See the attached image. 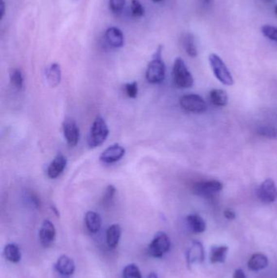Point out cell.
I'll list each match as a JSON object with an SVG mask.
<instances>
[{
	"label": "cell",
	"instance_id": "44dd1931",
	"mask_svg": "<svg viewBox=\"0 0 277 278\" xmlns=\"http://www.w3.org/2000/svg\"><path fill=\"white\" fill-rule=\"evenodd\" d=\"M267 265H268V259L265 255L261 253L253 255L248 262V267L252 271L262 270L267 268Z\"/></svg>",
	"mask_w": 277,
	"mask_h": 278
},
{
	"label": "cell",
	"instance_id": "60d3db41",
	"mask_svg": "<svg viewBox=\"0 0 277 278\" xmlns=\"http://www.w3.org/2000/svg\"><path fill=\"white\" fill-rule=\"evenodd\" d=\"M267 1H270V0H267Z\"/></svg>",
	"mask_w": 277,
	"mask_h": 278
},
{
	"label": "cell",
	"instance_id": "f1b7e54d",
	"mask_svg": "<svg viewBox=\"0 0 277 278\" xmlns=\"http://www.w3.org/2000/svg\"><path fill=\"white\" fill-rule=\"evenodd\" d=\"M130 9L134 17H141L145 14V8L139 0H132Z\"/></svg>",
	"mask_w": 277,
	"mask_h": 278
},
{
	"label": "cell",
	"instance_id": "7c38bea8",
	"mask_svg": "<svg viewBox=\"0 0 277 278\" xmlns=\"http://www.w3.org/2000/svg\"><path fill=\"white\" fill-rule=\"evenodd\" d=\"M105 39L107 44L113 48H121L124 46V35L119 28L109 27L105 32Z\"/></svg>",
	"mask_w": 277,
	"mask_h": 278
},
{
	"label": "cell",
	"instance_id": "e0dca14e",
	"mask_svg": "<svg viewBox=\"0 0 277 278\" xmlns=\"http://www.w3.org/2000/svg\"><path fill=\"white\" fill-rule=\"evenodd\" d=\"M85 222H86V226H87L88 230L93 234L99 232L101 228V216H99V214L94 212V211H87L86 216H85Z\"/></svg>",
	"mask_w": 277,
	"mask_h": 278
},
{
	"label": "cell",
	"instance_id": "603a6c76",
	"mask_svg": "<svg viewBox=\"0 0 277 278\" xmlns=\"http://www.w3.org/2000/svg\"><path fill=\"white\" fill-rule=\"evenodd\" d=\"M210 100L212 104L216 107H225L228 104V95L223 89H213L210 90Z\"/></svg>",
	"mask_w": 277,
	"mask_h": 278
},
{
	"label": "cell",
	"instance_id": "4316f807",
	"mask_svg": "<svg viewBox=\"0 0 277 278\" xmlns=\"http://www.w3.org/2000/svg\"><path fill=\"white\" fill-rule=\"evenodd\" d=\"M123 278H141L138 267L134 263L127 265L123 270Z\"/></svg>",
	"mask_w": 277,
	"mask_h": 278
},
{
	"label": "cell",
	"instance_id": "f35d334b",
	"mask_svg": "<svg viewBox=\"0 0 277 278\" xmlns=\"http://www.w3.org/2000/svg\"><path fill=\"white\" fill-rule=\"evenodd\" d=\"M275 14H276V16L277 17V4L276 5V7H275Z\"/></svg>",
	"mask_w": 277,
	"mask_h": 278
},
{
	"label": "cell",
	"instance_id": "6da1fadb",
	"mask_svg": "<svg viewBox=\"0 0 277 278\" xmlns=\"http://www.w3.org/2000/svg\"><path fill=\"white\" fill-rule=\"evenodd\" d=\"M163 48L158 47L146 70V80L152 84H158L165 78L166 66L162 59Z\"/></svg>",
	"mask_w": 277,
	"mask_h": 278
},
{
	"label": "cell",
	"instance_id": "5b68a950",
	"mask_svg": "<svg viewBox=\"0 0 277 278\" xmlns=\"http://www.w3.org/2000/svg\"><path fill=\"white\" fill-rule=\"evenodd\" d=\"M171 242L169 236L163 233L158 232L148 246V252L155 258H160L169 251Z\"/></svg>",
	"mask_w": 277,
	"mask_h": 278
},
{
	"label": "cell",
	"instance_id": "ac0fdd59",
	"mask_svg": "<svg viewBox=\"0 0 277 278\" xmlns=\"http://www.w3.org/2000/svg\"><path fill=\"white\" fill-rule=\"evenodd\" d=\"M121 236V228L118 224H114L106 231V243L110 248H116Z\"/></svg>",
	"mask_w": 277,
	"mask_h": 278
},
{
	"label": "cell",
	"instance_id": "ffe728a7",
	"mask_svg": "<svg viewBox=\"0 0 277 278\" xmlns=\"http://www.w3.org/2000/svg\"><path fill=\"white\" fill-rule=\"evenodd\" d=\"M181 44L186 53L190 57H196L198 55V50L196 48L195 42L193 35L190 33H185L181 36Z\"/></svg>",
	"mask_w": 277,
	"mask_h": 278
},
{
	"label": "cell",
	"instance_id": "d4e9b609",
	"mask_svg": "<svg viewBox=\"0 0 277 278\" xmlns=\"http://www.w3.org/2000/svg\"><path fill=\"white\" fill-rule=\"evenodd\" d=\"M9 77H10L11 83L13 87L18 89H22L23 85H24V77L20 70L13 69L11 70Z\"/></svg>",
	"mask_w": 277,
	"mask_h": 278
},
{
	"label": "cell",
	"instance_id": "cb8c5ba5",
	"mask_svg": "<svg viewBox=\"0 0 277 278\" xmlns=\"http://www.w3.org/2000/svg\"><path fill=\"white\" fill-rule=\"evenodd\" d=\"M6 260L12 263H18L21 260V253L19 246L15 243H9L3 249Z\"/></svg>",
	"mask_w": 277,
	"mask_h": 278
},
{
	"label": "cell",
	"instance_id": "8fae6325",
	"mask_svg": "<svg viewBox=\"0 0 277 278\" xmlns=\"http://www.w3.org/2000/svg\"><path fill=\"white\" fill-rule=\"evenodd\" d=\"M54 238H55V228L54 224L48 220H45L40 228V243L42 246L49 247L53 243Z\"/></svg>",
	"mask_w": 277,
	"mask_h": 278
},
{
	"label": "cell",
	"instance_id": "8992f818",
	"mask_svg": "<svg viewBox=\"0 0 277 278\" xmlns=\"http://www.w3.org/2000/svg\"><path fill=\"white\" fill-rule=\"evenodd\" d=\"M180 105L185 111L193 113H203L207 111V104L200 95L190 94L182 96Z\"/></svg>",
	"mask_w": 277,
	"mask_h": 278
},
{
	"label": "cell",
	"instance_id": "f546056e",
	"mask_svg": "<svg viewBox=\"0 0 277 278\" xmlns=\"http://www.w3.org/2000/svg\"><path fill=\"white\" fill-rule=\"evenodd\" d=\"M261 31L263 36L267 37L268 39L277 42V27H275L272 25H263L261 28Z\"/></svg>",
	"mask_w": 277,
	"mask_h": 278
},
{
	"label": "cell",
	"instance_id": "83f0119b",
	"mask_svg": "<svg viewBox=\"0 0 277 278\" xmlns=\"http://www.w3.org/2000/svg\"><path fill=\"white\" fill-rule=\"evenodd\" d=\"M116 193H117V189L114 186L109 185L108 187H106V191L104 192V197H103V204L104 207H109L112 204Z\"/></svg>",
	"mask_w": 277,
	"mask_h": 278
},
{
	"label": "cell",
	"instance_id": "52a82bcc",
	"mask_svg": "<svg viewBox=\"0 0 277 278\" xmlns=\"http://www.w3.org/2000/svg\"><path fill=\"white\" fill-rule=\"evenodd\" d=\"M223 190V184L216 180L203 181L194 184L193 192L199 196H211Z\"/></svg>",
	"mask_w": 277,
	"mask_h": 278
},
{
	"label": "cell",
	"instance_id": "9c48e42d",
	"mask_svg": "<svg viewBox=\"0 0 277 278\" xmlns=\"http://www.w3.org/2000/svg\"><path fill=\"white\" fill-rule=\"evenodd\" d=\"M63 131L68 144L75 147L79 142L80 130L74 120L67 119L63 124Z\"/></svg>",
	"mask_w": 277,
	"mask_h": 278
},
{
	"label": "cell",
	"instance_id": "1f68e13d",
	"mask_svg": "<svg viewBox=\"0 0 277 278\" xmlns=\"http://www.w3.org/2000/svg\"><path fill=\"white\" fill-rule=\"evenodd\" d=\"M126 95L128 97L131 98V99H135L138 96V83L136 82H131V83H128L125 85L124 87Z\"/></svg>",
	"mask_w": 277,
	"mask_h": 278
},
{
	"label": "cell",
	"instance_id": "8d00e7d4",
	"mask_svg": "<svg viewBox=\"0 0 277 278\" xmlns=\"http://www.w3.org/2000/svg\"><path fill=\"white\" fill-rule=\"evenodd\" d=\"M158 278V276H157L156 273H151L147 276V278Z\"/></svg>",
	"mask_w": 277,
	"mask_h": 278
},
{
	"label": "cell",
	"instance_id": "d6a6232c",
	"mask_svg": "<svg viewBox=\"0 0 277 278\" xmlns=\"http://www.w3.org/2000/svg\"><path fill=\"white\" fill-rule=\"evenodd\" d=\"M28 199H30V203L37 208H39L40 206H41V201H40V199L37 197V194L34 193V192H30L28 193Z\"/></svg>",
	"mask_w": 277,
	"mask_h": 278
},
{
	"label": "cell",
	"instance_id": "7402d4cb",
	"mask_svg": "<svg viewBox=\"0 0 277 278\" xmlns=\"http://www.w3.org/2000/svg\"><path fill=\"white\" fill-rule=\"evenodd\" d=\"M228 251V246H213L210 251V263H225Z\"/></svg>",
	"mask_w": 277,
	"mask_h": 278
},
{
	"label": "cell",
	"instance_id": "2e32d148",
	"mask_svg": "<svg viewBox=\"0 0 277 278\" xmlns=\"http://www.w3.org/2000/svg\"><path fill=\"white\" fill-rule=\"evenodd\" d=\"M62 77V72L59 64L54 63L47 68L46 71V77L47 81L51 87H56L60 84Z\"/></svg>",
	"mask_w": 277,
	"mask_h": 278
},
{
	"label": "cell",
	"instance_id": "277c9868",
	"mask_svg": "<svg viewBox=\"0 0 277 278\" xmlns=\"http://www.w3.org/2000/svg\"><path fill=\"white\" fill-rule=\"evenodd\" d=\"M209 63L215 77L222 84L225 86H233L234 84L233 76L219 55L216 54H210L209 55Z\"/></svg>",
	"mask_w": 277,
	"mask_h": 278
},
{
	"label": "cell",
	"instance_id": "484cf974",
	"mask_svg": "<svg viewBox=\"0 0 277 278\" xmlns=\"http://www.w3.org/2000/svg\"><path fill=\"white\" fill-rule=\"evenodd\" d=\"M257 134L263 138L277 140V128L272 126H261L257 129Z\"/></svg>",
	"mask_w": 277,
	"mask_h": 278
},
{
	"label": "cell",
	"instance_id": "ba28073f",
	"mask_svg": "<svg viewBox=\"0 0 277 278\" xmlns=\"http://www.w3.org/2000/svg\"><path fill=\"white\" fill-rule=\"evenodd\" d=\"M258 195L260 200L264 204H272L277 199V188L274 181L267 178L260 185Z\"/></svg>",
	"mask_w": 277,
	"mask_h": 278
},
{
	"label": "cell",
	"instance_id": "9a60e30c",
	"mask_svg": "<svg viewBox=\"0 0 277 278\" xmlns=\"http://www.w3.org/2000/svg\"><path fill=\"white\" fill-rule=\"evenodd\" d=\"M55 268L61 275L71 276L74 273V261L67 256H61L55 263Z\"/></svg>",
	"mask_w": 277,
	"mask_h": 278
},
{
	"label": "cell",
	"instance_id": "d6986e66",
	"mask_svg": "<svg viewBox=\"0 0 277 278\" xmlns=\"http://www.w3.org/2000/svg\"><path fill=\"white\" fill-rule=\"evenodd\" d=\"M186 222H187L189 228H190V230L194 234L203 233L207 228L204 220L197 214L189 215L186 217Z\"/></svg>",
	"mask_w": 277,
	"mask_h": 278
},
{
	"label": "cell",
	"instance_id": "74e56055",
	"mask_svg": "<svg viewBox=\"0 0 277 278\" xmlns=\"http://www.w3.org/2000/svg\"><path fill=\"white\" fill-rule=\"evenodd\" d=\"M152 1H153L154 3H160L163 0H152Z\"/></svg>",
	"mask_w": 277,
	"mask_h": 278
},
{
	"label": "cell",
	"instance_id": "4fadbf2b",
	"mask_svg": "<svg viewBox=\"0 0 277 278\" xmlns=\"http://www.w3.org/2000/svg\"><path fill=\"white\" fill-rule=\"evenodd\" d=\"M67 162V158L64 155H57L47 169V176L52 179L57 178L66 168Z\"/></svg>",
	"mask_w": 277,
	"mask_h": 278
},
{
	"label": "cell",
	"instance_id": "d590c367",
	"mask_svg": "<svg viewBox=\"0 0 277 278\" xmlns=\"http://www.w3.org/2000/svg\"><path fill=\"white\" fill-rule=\"evenodd\" d=\"M6 6L4 0H0V18L3 19L5 15Z\"/></svg>",
	"mask_w": 277,
	"mask_h": 278
},
{
	"label": "cell",
	"instance_id": "3957f363",
	"mask_svg": "<svg viewBox=\"0 0 277 278\" xmlns=\"http://www.w3.org/2000/svg\"><path fill=\"white\" fill-rule=\"evenodd\" d=\"M174 84L181 89L190 88L193 85V77L186 63L181 58H176L173 69Z\"/></svg>",
	"mask_w": 277,
	"mask_h": 278
},
{
	"label": "cell",
	"instance_id": "e575fe53",
	"mask_svg": "<svg viewBox=\"0 0 277 278\" xmlns=\"http://www.w3.org/2000/svg\"><path fill=\"white\" fill-rule=\"evenodd\" d=\"M233 278H246V276H245V273L243 272L242 269L238 268V269H236L235 272H234Z\"/></svg>",
	"mask_w": 277,
	"mask_h": 278
},
{
	"label": "cell",
	"instance_id": "30bf717a",
	"mask_svg": "<svg viewBox=\"0 0 277 278\" xmlns=\"http://www.w3.org/2000/svg\"><path fill=\"white\" fill-rule=\"evenodd\" d=\"M125 154V149L119 144H114L106 148L99 159L104 164H113L121 159Z\"/></svg>",
	"mask_w": 277,
	"mask_h": 278
},
{
	"label": "cell",
	"instance_id": "5bb4252c",
	"mask_svg": "<svg viewBox=\"0 0 277 278\" xmlns=\"http://www.w3.org/2000/svg\"><path fill=\"white\" fill-rule=\"evenodd\" d=\"M189 265L192 263H202L205 259V251L200 242L193 241L186 254Z\"/></svg>",
	"mask_w": 277,
	"mask_h": 278
},
{
	"label": "cell",
	"instance_id": "836d02e7",
	"mask_svg": "<svg viewBox=\"0 0 277 278\" xmlns=\"http://www.w3.org/2000/svg\"><path fill=\"white\" fill-rule=\"evenodd\" d=\"M224 215L225 216V218L228 219L229 221H233V220L236 218L235 212L230 210V209H226L225 212H224Z\"/></svg>",
	"mask_w": 277,
	"mask_h": 278
},
{
	"label": "cell",
	"instance_id": "7a4b0ae2",
	"mask_svg": "<svg viewBox=\"0 0 277 278\" xmlns=\"http://www.w3.org/2000/svg\"><path fill=\"white\" fill-rule=\"evenodd\" d=\"M108 134L109 129L106 122L103 117H96L90 128L88 138V145L89 147L95 148L101 146L106 141Z\"/></svg>",
	"mask_w": 277,
	"mask_h": 278
},
{
	"label": "cell",
	"instance_id": "4dcf8cb0",
	"mask_svg": "<svg viewBox=\"0 0 277 278\" xmlns=\"http://www.w3.org/2000/svg\"><path fill=\"white\" fill-rule=\"evenodd\" d=\"M126 0H109V8L112 13H121L124 9Z\"/></svg>",
	"mask_w": 277,
	"mask_h": 278
},
{
	"label": "cell",
	"instance_id": "ab89813d",
	"mask_svg": "<svg viewBox=\"0 0 277 278\" xmlns=\"http://www.w3.org/2000/svg\"><path fill=\"white\" fill-rule=\"evenodd\" d=\"M210 1V0H204V2H205V3H209Z\"/></svg>",
	"mask_w": 277,
	"mask_h": 278
}]
</instances>
